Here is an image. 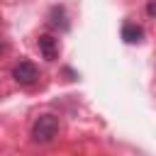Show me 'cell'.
<instances>
[{
  "instance_id": "2",
  "label": "cell",
  "mask_w": 156,
  "mask_h": 156,
  "mask_svg": "<svg viewBox=\"0 0 156 156\" xmlns=\"http://www.w3.org/2000/svg\"><path fill=\"white\" fill-rule=\"evenodd\" d=\"M12 78L20 83V85H34L39 80V68L34 61H20L15 68H12Z\"/></svg>"
},
{
  "instance_id": "4",
  "label": "cell",
  "mask_w": 156,
  "mask_h": 156,
  "mask_svg": "<svg viewBox=\"0 0 156 156\" xmlns=\"http://www.w3.org/2000/svg\"><path fill=\"white\" fill-rule=\"evenodd\" d=\"M49 27L51 29H58V32H66L68 29V20H66V10L61 5H54L51 12H49Z\"/></svg>"
},
{
  "instance_id": "5",
  "label": "cell",
  "mask_w": 156,
  "mask_h": 156,
  "mask_svg": "<svg viewBox=\"0 0 156 156\" xmlns=\"http://www.w3.org/2000/svg\"><path fill=\"white\" fill-rule=\"evenodd\" d=\"M122 39H124L127 44H139V41L144 39V29H141L139 24H134V22H127V24L122 27Z\"/></svg>"
},
{
  "instance_id": "1",
  "label": "cell",
  "mask_w": 156,
  "mask_h": 156,
  "mask_svg": "<svg viewBox=\"0 0 156 156\" xmlns=\"http://www.w3.org/2000/svg\"><path fill=\"white\" fill-rule=\"evenodd\" d=\"M58 134V117L56 115H39L32 124V139L37 144H49Z\"/></svg>"
},
{
  "instance_id": "3",
  "label": "cell",
  "mask_w": 156,
  "mask_h": 156,
  "mask_svg": "<svg viewBox=\"0 0 156 156\" xmlns=\"http://www.w3.org/2000/svg\"><path fill=\"white\" fill-rule=\"evenodd\" d=\"M37 46H39V51H41V56H44L46 61H56V58H58V54H61L58 39H56V37H51V34H41V37L37 39Z\"/></svg>"
}]
</instances>
